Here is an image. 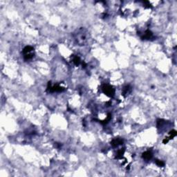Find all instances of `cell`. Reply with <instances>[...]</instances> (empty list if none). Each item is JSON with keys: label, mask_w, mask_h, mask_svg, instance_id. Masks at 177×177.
<instances>
[{"label": "cell", "mask_w": 177, "mask_h": 177, "mask_svg": "<svg viewBox=\"0 0 177 177\" xmlns=\"http://www.w3.org/2000/svg\"><path fill=\"white\" fill-rule=\"evenodd\" d=\"M24 58L25 60H29L34 57V48L30 46H27L22 51Z\"/></svg>", "instance_id": "1"}, {"label": "cell", "mask_w": 177, "mask_h": 177, "mask_svg": "<svg viewBox=\"0 0 177 177\" xmlns=\"http://www.w3.org/2000/svg\"><path fill=\"white\" fill-rule=\"evenodd\" d=\"M131 91V88L129 85L125 86L123 88V95L124 96H125V95H127V94H129L130 93Z\"/></svg>", "instance_id": "7"}, {"label": "cell", "mask_w": 177, "mask_h": 177, "mask_svg": "<svg viewBox=\"0 0 177 177\" xmlns=\"http://www.w3.org/2000/svg\"><path fill=\"white\" fill-rule=\"evenodd\" d=\"M102 91H103L104 94H105V95H107V96H109V97H113L114 96L115 90H114V88L111 87V85H109V84H104L103 86H102Z\"/></svg>", "instance_id": "2"}, {"label": "cell", "mask_w": 177, "mask_h": 177, "mask_svg": "<svg viewBox=\"0 0 177 177\" xmlns=\"http://www.w3.org/2000/svg\"><path fill=\"white\" fill-rule=\"evenodd\" d=\"M153 37V33L152 32L150 31V30H146L144 33L143 36L142 37V39H144V40H150L151 38Z\"/></svg>", "instance_id": "6"}, {"label": "cell", "mask_w": 177, "mask_h": 177, "mask_svg": "<svg viewBox=\"0 0 177 177\" xmlns=\"http://www.w3.org/2000/svg\"><path fill=\"white\" fill-rule=\"evenodd\" d=\"M124 152H125V150L124 149H121L120 150L118 151L117 154H116V158H122L123 155L124 154Z\"/></svg>", "instance_id": "8"}, {"label": "cell", "mask_w": 177, "mask_h": 177, "mask_svg": "<svg viewBox=\"0 0 177 177\" xmlns=\"http://www.w3.org/2000/svg\"><path fill=\"white\" fill-rule=\"evenodd\" d=\"M156 164L157 165L158 167H164L165 166V163L163 161L160 160H156Z\"/></svg>", "instance_id": "11"}, {"label": "cell", "mask_w": 177, "mask_h": 177, "mask_svg": "<svg viewBox=\"0 0 177 177\" xmlns=\"http://www.w3.org/2000/svg\"><path fill=\"white\" fill-rule=\"evenodd\" d=\"M47 91H49V92H62L64 91V88L60 87L58 84H55L53 86H52L51 82H49L48 87H47Z\"/></svg>", "instance_id": "3"}, {"label": "cell", "mask_w": 177, "mask_h": 177, "mask_svg": "<svg viewBox=\"0 0 177 177\" xmlns=\"http://www.w3.org/2000/svg\"><path fill=\"white\" fill-rule=\"evenodd\" d=\"M73 62H74L76 66H78L80 64V62H81V60H80V57H78V56H75V57H74V59H73Z\"/></svg>", "instance_id": "9"}, {"label": "cell", "mask_w": 177, "mask_h": 177, "mask_svg": "<svg viewBox=\"0 0 177 177\" xmlns=\"http://www.w3.org/2000/svg\"><path fill=\"white\" fill-rule=\"evenodd\" d=\"M123 143V140H122L121 138H115L114 140L111 141V145L113 146L114 147H118V145H120L122 144Z\"/></svg>", "instance_id": "5"}, {"label": "cell", "mask_w": 177, "mask_h": 177, "mask_svg": "<svg viewBox=\"0 0 177 177\" xmlns=\"http://www.w3.org/2000/svg\"><path fill=\"white\" fill-rule=\"evenodd\" d=\"M152 156H153V155H152V152H150V151H146L142 155L143 158L145 160H150L152 158Z\"/></svg>", "instance_id": "4"}, {"label": "cell", "mask_w": 177, "mask_h": 177, "mask_svg": "<svg viewBox=\"0 0 177 177\" xmlns=\"http://www.w3.org/2000/svg\"><path fill=\"white\" fill-rule=\"evenodd\" d=\"M170 136L168 138H169L170 140V139H172L173 138H174L176 136H177V131L176 130L171 131L170 132Z\"/></svg>", "instance_id": "10"}]
</instances>
